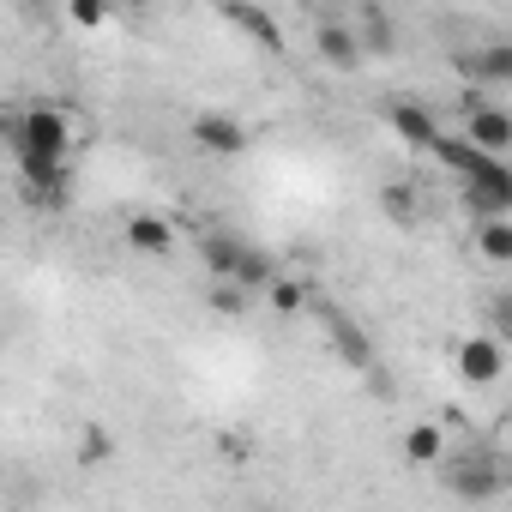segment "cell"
I'll return each instance as SVG.
<instances>
[{"mask_svg":"<svg viewBox=\"0 0 512 512\" xmlns=\"http://www.w3.org/2000/svg\"><path fill=\"white\" fill-rule=\"evenodd\" d=\"M0 133L13 139V151H19V157H73V121H67L61 109H49V103L19 109Z\"/></svg>","mask_w":512,"mask_h":512,"instance_id":"obj_1","label":"cell"},{"mask_svg":"<svg viewBox=\"0 0 512 512\" xmlns=\"http://www.w3.org/2000/svg\"><path fill=\"white\" fill-rule=\"evenodd\" d=\"M67 181H73V163L67 157H19V187L31 205H61L67 199Z\"/></svg>","mask_w":512,"mask_h":512,"instance_id":"obj_2","label":"cell"},{"mask_svg":"<svg viewBox=\"0 0 512 512\" xmlns=\"http://www.w3.org/2000/svg\"><path fill=\"white\" fill-rule=\"evenodd\" d=\"M500 374H506V338L476 332V338L458 344V380H464V386H494Z\"/></svg>","mask_w":512,"mask_h":512,"instance_id":"obj_3","label":"cell"},{"mask_svg":"<svg viewBox=\"0 0 512 512\" xmlns=\"http://www.w3.org/2000/svg\"><path fill=\"white\" fill-rule=\"evenodd\" d=\"M217 19H223V25H235V31H241L253 49H272V55L284 49V31H278V19H272L266 7H253V0H217Z\"/></svg>","mask_w":512,"mask_h":512,"instance_id":"obj_4","label":"cell"},{"mask_svg":"<svg viewBox=\"0 0 512 512\" xmlns=\"http://www.w3.org/2000/svg\"><path fill=\"white\" fill-rule=\"evenodd\" d=\"M458 133H464L476 151H488V157H506V151H512V115L494 109V103H470Z\"/></svg>","mask_w":512,"mask_h":512,"instance_id":"obj_5","label":"cell"},{"mask_svg":"<svg viewBox=\"0 0 512 512\" xmlns=\"http://www.w3.org/2000/svg\"><path fill=\"white\" fill-rule=\"evenodd\" d=\"M428 157H434V163H440L446 175H458V187H464V181H476L482 169H494V163H500V157L476 151V145H470L464 133H446V127H440V139L428 145Z\"/></svg>","mask_w":512,"mask_h":512,"instance_id":"obj_6","label":"cell"},{"mask_svg":"<svg viewBox=\"0 0 512 512\" xmlns=\"http://www.w3.org/2000/svg\"><path fill=\"white\" fill-rule=\"evenodd\" d=\"M193 145L211 151V157H241L247 151V127L235 115H223V109H205V115H193Z\"/></svg>","mask_w":512,"mask_h":512,"instance_id":"obj_7","label":"cell"},{"mask_svg":"<svg viewBox=\"0 0 512 512\" xmlns=\"http://www.w3.org/2000/svg\"><path fill=\"white\" fill-rule=\"evenodd\" d=\"M127 247L139 260H163V253H175V223L157 217V211H133L127 217Z\"/></svg>","mask_w":512,"mask_h":512,"instance_id":"obj_8","label":"cell"},{"mask_svg":"<svg viewBox=\"0 0 512 512\" xmlns=\"http://www.w3.org/2000/svg\"><path fill=\"white\" fill-rule=\"evenodd\" d=\"M314 55H320L326 67L350 73V67L362 61V43H356V31H350V25H338V19H320V31H314Z\"/></svg>","mask_w":512,"mask_h":512,"instance_id":"obj_9","label":"cell"},{"mask_svg":"<svg viewBox=\"0 0 512 512\" xmlns=\"http://www.w3.org/2000/svg\"><path fill=\"white\" fill-rule=\"evenodd\" d=\"M386 121H392V133H398L404 145H416V151H428V145L440 139V121H434V109H422V103H392Z\"/></svg>","mask_w":512,"mask_h":512,"instance_id":"obj_10","label":"cell"},{"mask_svg":"<svg viewBox=\"0 0 512 512\" xmlns=\"http://www.w3.org/2000/svg\"><path fill=\"white\" fill-rule=\"evenodd\" d=\"M458 73H464L470 85H506V79H512V49L494 43V49H482V55H458Z\"/></svg>","mask_w":512,"mask_h":512,"instance_id":"obj_11","label":"cell"},{"mask_svg":"<svg viewBox=\"0 0 512 512\" xmlns=\"http://www.w3.org/2000/svg\"><path fill=\"white\" fill-rule=\"evenodd\" d=\"M326 332H332V344H338V350L350 356V368L374 374V344H368V338H362V332H356V326H350V320L338 314V308H326Z\"/></svg>","mask_w":512,"mask_h":512,"instance_id":"obj_12","label":"cell"},{"mask_svg":"<svg viewBox=\"0 0 512 512\" xmlns=\"http://www.w3.org/2000/svg\"><path fill=\"white\" fill-rule=\"evenodd\" d=\"M241 253H247V241H241V235H229V229H211V235H205V272H211V278H235Z\"/></svg>","mask_w":512,"mask_h":512,"instance_id":"obj_13","label":"cell"},{"mask_svg":"<svg viewBox=\"0 0 512 512\" xmlns=\"http://www.w3.org/2000/svg\"><path fill=\"white\" fill-rule=\"evenodd\" d=\"M476 247L488 266H512V217H482L476 223Z\"/></svg>","mask_w":512,"mask_h":512,"instance_id":"obj_14","label":"cell"},{"mask_svg":"<svg viewBox=\"0 0 512 512\" xmlns=\"http://www.w3.org/2000/svg\"><path fill=\"white\" fill-rule=\"evenodd\" d=\"M404 458H410V464H446V434H440L434 422H416V428L404 434Z\"/></svg>","mask_w":512,"mask_h":512,"instance_id":"obj_15","label":"cell"},{"mask_svg":"<svg viewBox=\"0 0 512 512\" xmlns=\"http://www.w3.org/2000/svg\"><path fill=\"white\" fill-rule=\"evenodd\" d=\"M247 302H253V290H241V284H229V278H211V314L241 320V314H247Z\"/></svg>","mask_w":512,"mask_h":512,"instance_id":"obj_16","label":"cell"},{"mask_svg":"<svg viewBox=\"0 0 512 512\" xmlns=\"http://www.w3.org/2000/svg\"><path fill=\"white\" fill-rule=\"evenodd\" d=\"M386 217H392L398 229H416V223H422V199H416L410 187H386Z\"/></svg>","mask_w":512,"mask_h":512,"instance_id":"obj_17","label":"cell"},{"mask_svg":"<svg viewBox=\"0 0 512 512\" xmlns=\"http://www.w3.org/2000/svg\"><path fill=\"white\" fill-rule=\"evenodd\" d=\"M446 476H452V488H458L464 500H488V494L500 488V476H494V470H446Z\"/></svg>","mask_w":512,"mask_h":512,"instance_id":"obj_18","label":"cell"},{"mask_svg":"<svg viewBox=\"0 0 512 512\" xmlns=\"http://www.w3.org/2000/svg\"><path fill=\"white\" fill-rule=\"evenodd\" d=\"M109 13H115L109 0H67V19H73L79 31H103V25H109Z\"/></svg>","mask_w":512,"mask_h":512,"instance_id":"obj_19","label":"cell"},{"mask_svg":"<svg viewBox=\"0 0 512 512\" xmlns=\"http://www.w3.org/2000/svg\"><path fill=\"white\" fill-rule=\"evenodd\" d=\"M356 43H362V49H374V55H386V49H392V25H386V13H362Z\"/></svg>","mask_w":512,"mask_h":512,"instance_id":"obj_20","label":"cell"},{"mask_svg":"<svg viewBox=\"0 0 512 512\" xmlns=\"http://www.w3.org/2000/svg\"><path fill=\"white\" fill-rule=\"evenodd\" d=\"M266 296H272V308H278V314H302V284H290L284 272L266 284Z\"/></svg>","mask_w":512,"mask_h":512,"instance_id":"obj_21","label":"cell"},{"mask_svg":"<svg viewBox=\"0 0 512 512\" xmlns=\"http://www.w3.org/2000/svg\"><path fill=\"white\" fill-rule=\"evenodd\" d=\"M109 7H121V13H127V7H145V0H109Z\"/></svg>","mask_w":512,"mask_h":512,"instance_id":"obj_22","label":"cell"}]
</instances>
